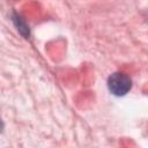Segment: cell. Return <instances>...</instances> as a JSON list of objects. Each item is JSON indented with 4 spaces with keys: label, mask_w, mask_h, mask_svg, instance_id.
I'll return each instance as SVG.
<instances>
[{
    "label": "cell",
    "mask_w": 148,
    "mask_h": 148,
    "mask_svg": "<svg viewBox=\"0 0 148 148\" xmlns=\"http://www.w3.org/2000/svg\"><path fill=\"white\" fill-rule=\"evenodd\" d=\"M108 87L109 90L116 96H124L126 95L132 88V80L128 75L117 72L109 76L108 79Z\"/></svg>",
    "instance_id": "cell-1"
},
{
    "label": "cell",
    "mask_w": 148,
    "mask_h": 148,
    "mask_svg": "<svg viewBox=\"0 0 148 148\" xmlns=\"http://www.w3.org/2000/svg\"><path fill=\"white\" fill-rule=\"evenodd\" d=\"M13 22H14L15 27L17 28L18 32H20L23 37L28 38L29 35H30V32H29V27H28V24L25 23V21H24L18 14L14 13V14H13Z\"/></svg>",
    "instance_id": "cell-2"
}]
</instances>
